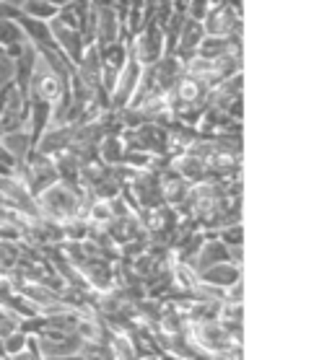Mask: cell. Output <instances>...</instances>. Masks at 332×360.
Masks as SVG:
<instances>
[{
    "label": "cell",
    "instance_id": "10",
    "mask_svg": "<svg viewBox=\"0 0 332 360\" xmlns=\"http://www.w3.org/2000/svg\"><path fill=\"white\" fill-rule=\"evenodd\" d=\"M0 146L8 150L11 156L16 158V164L21 166L26 161V156L32 153V140H29V132L18 130V132H6L0 135Z\"/></svg>",
    "mask_w": 332,
    "mask_h": 360
},
{
    "label": "cell",
    "instance_id": "9",
    "mask_svg": "<svg viewBox=\"0 0 332 360\" xmlns=\"http://www.w3.org/2000/svg\"><path fill=\"white\" fill-rule=\"evenodd\" d=\"M205 32H203V24L200 21H195V18H190V21H185L182 24V32H179V60H185L187 52H192V55H197V47H200V41H203Z\"/></svg>",
    "mask_w": 332,
    "mask_h": 360
},
{
    "label": "cell",
    "instance_id": "8",
    "mask_svg": "<svg viewBox=\"0 0 332 360\" xmlns=\"http://www.w3.org/2000/svg\"><path fill=\"white\" fill-rule=\"evenodd\" d=\"M221 262H231V249L226 244H221L219 238H208L203 241L200 246V252L195 254V262H192V270L195 272H203L213 264H221Z\"/></svg>",
    "mask_w": 332,
    "mask_h": 360
},
{
    "label": "cell",
    "instance_id": "5",
    "mask_svg": "<svg viewBox=\"0 0 332 360\" xmlns=\"http://www.w3.org/2000/svg\"><path fill=\"white\" fill-rule=\"evenodd\" d=\"M164 47H166V39H164V32L159 26H148L146 32L140 34L138 41H135V47H133V58L138 60L140 65L148 68L159 63L164 58Z\"/></svg>",
    "mask_w": 332,
    "mask_h": 360
},
{
    "label": "cell",
    "instance_id": "16",
    "mask_svg": "<svg viewBox=\"0 0 332 360\" xmlns=\"http://www.w3.org/2000/svg\"><path fill=\"white\" fill-rule=\"evenodd\" d=\"M47 3H52V6H55V8H57V6H60V3H65V6H68V3H70V0H47Z\"/></svg>",
    "mask_w": 332,
    "mask_h": 360
},
{
    "label": "cell",
    "instance_id": "7",
    "mask_svg": "<svg viewBox=\"0 0 332 360\" xmlns=\"http://www.w3.org/2000/svg\"><path fill=\"white\" fill-rule=\"evenodd\" d=\"M159 181H161L164 205H169V207H179V205L187 200V192H190V181H187L182 174H177L174 169H169V172L159 174Z\"/></svg>",
    "mask_w": 332,
    "mask_h": 360
},
{
    "label": "cell",
    "instance_id": "4",
    "mask_svg": "<svg viewBox=\"0 0 332 360\" xmlns=\"http://www.w3.org/2000/svg\"><path fill=\"white\" fill-rule=\"evenodd\" d=\"M203 32L205 37H231L239 29V18L231 3H216L205 11L203 16Z\"/></svg>",
    "mask_w": 332,
    "mask_h": 360
},
{
    "label": "cell",
    "instance_id": "13",
    "mask_svg": "<svg viewBox=\"0 0 332 360\" xmlns=\"http://www.w3.org/2000/svg\"><path fill=\"white\" fill-rule=\"evenodd\" d=\"M0 345H3V355H6V358H13V355H18V352L26 350V345H29V335H24L21 329H16L13 335L3 337Z\"/></svg>",
    "mask_w": 332,
    "mask_h": 360
},
{
    "label": "cell",
    "instance_id": "11",
    "mask_svg": "<svg viewBox=\"0 0 332 360\" xmlns=\"http://www.w3.org/2000/svg\"><path fill=\"white\" fill-rule=\"evenodd\" d=\"M81 272H86L97 288H106L114 278V270L104 262V257H86L81 262Z\"/></svg>",
    "mask_w": 332,
    "mask_h": 360
},
{
    "label": "cell",
    "instance_id": "3",
    "mask_svg": "<svg viewBox=\"0 0 332 360\" xmlns=\"http://www.w3.org/2000/svg\"><path fill=\"white\" fill-rule=\"evenodd\" d=\"M34 156H26V161L21 164L24 169V181H26V192L32 197L42 195L44 189H49L52 184H57V169H55V161L44 153H37L32 150Z\"/></svg>",
    "mask_w": 332,
    "mask_h": 360
},
{
    "label": "cell",
    "instance_id": "6",
    "mask_svg": "<svg viewBox=\"0 0 332 360\" xmlns=\"http://www.w3.org/2000/svg\"><path fill=\"white\" fill-rule=\"evenodd\" d=\"M197 280H200V285L216 288V290H231V285H236L242 280V267L236 262L213 264L208 270L197 272Z\"/></svg>",
    "mask_w": 332,
    "mask_h": 360
},
{
    "label": "cell",
    "instance_id": "2",
    "mask_svg": "<svg viewBox=\"0 0 332 360\" xmlns=\"http://www.w3.org/2000/svg\"><path fill=\"white\" fill-rule=\"evenodd\" d=\"M65 91H68V83H65L44 60L37 58L32 78H29V86H26L29 98H39V101H47V104H57Z\"/></svg>",
    "mask_w": 332,
    "mask_h": 360
},
{
    "label": "cell",
    "instance_id": "1",
    "mask_svg": "<svg viewBox=\"0 0 332 360\" xmlns=\"http://www.w3.org/2000/svg\"><path fill=\"white\" fill-rule=\"evenodd\" d=\"M37 210L47 215V221H73V218H83L78 189L60 184V181L52 184L49 189H44L42 195H37Z\"/></svg>",
    "mask_w": 332,
    "mask_h": 360
},
{
    "label": "cell",
    "instance_id": "12",
    "mask_svg": "<svg viewBox=\"0 0 332 360\" xmlns=\"http://www.w3.org/2000/svg\"><path fill=\"white\" fill-rule=\"evenodd\" d=\"M21 11H24L26 18H34V21H47V18H55L57 11L52 3H47V0H26L24 6H21Z\"/></svg>",
    "mask_w": 332,
    "mask_h": 360
},
{
    "label": "cell",
    "instance_id": "15",
    "mask_svg": "<svg viewBox=\"0 0 332 360\" xmlns=\"http://www.w3.org/2000/svg\"><path fill=\"white\" fill-rule=\"evenodd\" d=\"M44 360H83L81 355H65V358H44Z\"/></svg>",
    "mask_w": 332,
    "mask_h": 360
},
{
    "label": "cell",
    "instance_id": "14",
    "mask_svg": "<svg viewBox=\"0 0 332 360\" xmlns=\"http://www.w3.org/2000/svg\"><path fill=\"white\" fill-rule=\"evenodd\" d=\"M114 13L109 8H102V24H99V39H102V44H112L114 41Z\"/></svg>",
    "mask_w": 332,
    "mask_h": 360
}]
</instances>
